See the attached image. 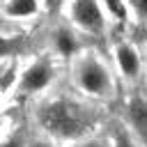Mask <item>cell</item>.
Masks as SVG:
<instances>
[{
    "mask_svg": "<svg viewBox=\"0 0 147 147\" xmlns=\"http://www.w3.org/2000/svg\"><path fill=\"white\" fill-rule=\"evenodd\" d=\"M30 147H51V145H44V142H34V145H30Z\"/></svg>",
    "mask_w": 147,
    "mask_h": 147,
    "instance_id": "16",
    "label": "cell"
},
{
    "mask_svg": "<svg viewBox=\"0 0 147 147\" xmlns=\"http://www.w3.org/2000/svg\"><path fill=\"white\" fill-rule=\"evenodd\" d=\"M0 147H23V142H21L18 138H14V140H9V142H5V145H0Z\"/></svg>",
    "mask_w": 147,
    "mask_h": 147,
    "instance_id": "13",
    "label": "cell"
},
{
    "mask_svg": "<svg viewBox=\"0 0 147 147\" xmlns=\"http://www.w3.org/2000/svg\"><path fill=\"white\" fill-rule=\"evenodd\" d=\"M87 147H106V145H101V142H90Z\"/></svg>",
    "mask_w": 147,
    "mask_h": 147,
    "instance_id": "15",
    "label": "cell"
},
{
    "mask_svg": "<svg viewBox=\"0 0 147 147\" xmlns=\"http://www.w3.org/2000/svg\"><path fill=\"white\" fill-rule=\"evenodd\" d=\"M115 145H117V147H133V145H131V140L126 138V133H122V131H117V133H115Z\"/></svg>",
    "mask_w": 147,
    "mask_h": 147,
    "instance_id": "11",
    "label": "cell"
},
{
    "mask_svg": "<svg viewBox=\"0 0 147 147\" xmlns=\"http://www.w3.org/2000/svg\"><path fill=\"white\" fill-rule=\"evenodd\" d=\"M71 14H74V21L85 30L99 32L103 28V16H101L96 0H76L71 7Z\"/></svg>",
    "mask_w": 147,
    "mask_h": 147,
    "instance_id": "3",
    "label": "cell"
},
{
    "mask_svg": "<svg viewBox=\"0 0 147 147\" xmlns=\"http://www.w3.org/2000/svg\"><path fill=\"white\" fill-rule=\"evenodd\" d=\"M60 2H62V0H46V7H48L51 11H55V9L60 7Z\"/></svg>",
    "mask_w": 147,
    "mask_h": 147,
    "instance_id": "14",
    "label": "cell"
},
{
    "mask_svg": "<svg viewBox=\"0 0 147 147\" xmlns=\"http://www.w3.org/2000/svg\"><path fill=\"white\" fill-rule=\"evenodd\" d=\"M78 80L80 85L87 90V92H94V94H103L108 92L110 87V80H108V74L101 64L87 60L85 64H80V71H78Z\"/></svg>",
    "mask_w": 147,
    "mask_h": 147,
    "instance_id": "2",
    "label": "cell"
},
{
    "mask_svg": "<svg viewBox=\"0 0 147 147\" xmlns=\"http://www.w3.org/2000/svg\"><path fill=\"white\" fill-rule=\"evenodd\" d=\"M131 5L138 11V16H147V0H131Z\"/></svg>",
    "mask_w": 147,
    "mask_h": 147,
    "instance_id": "12",
    "label": "cell"
},
{
    "mask_svg": "<svg viewBox=\"0 0 147 147\" xmlns=\"http://www.w3.org/2000/svg\"><path fill=\"white\" fill-rule=\"evenodd\" d=\"M34 9H37V2L34 0H11L9 7H7V11L14 14V16H28Z\"/></svg>",
    "mask_w": 147,
    "mask_h": 147,
    "instance_id": "7",
    "label": "cell"
},
{
    "mask_svg": "<svg viewBox=\"0 0 147 147\" xmlns=\"http://www.w3.org/2000/svg\"><path fill=\"white\" fill-rule=\"evenodd\" d=\"M55 44H57L60 53H74V48H76V41H74V37H71L69 32H64V30L55 34Z\"/></svg>",
    "mask_w": 147,
    "mask_h": 147,
    "instance_id": "9",
    "label": "cell"
},
{
    "mask_svg": "<svg viewBox=\"0 0 147 147\" xmlns=\"http://www.w3.org/2000/svg\"><path fill=\"white\" fill-rule=\"evenodd\" d=\"M39 122L53 136L78 138L90 129L92 117L85 108H80L71 101H53V103H46L39 110Z\"/></svg>",
    "mask_w": 147,
    "mask_h": 147,
    "instance_id": "1",
    "label": "cell"
},
{
    "mask_svg": "<svg viewBox=\"0 0 147 147\" xmlns=\"http://www.w3.org/2000/svg\"><path fill=\"white\" fill-rule=\"evenodd\" d=\"M129 117L138 131V136L142 138V142L147 145V103L140 99H133L129 103Z\"/></svg>",
    "mask_w": 147,
    "mask_h": 147,
    "instance_id": "5",
    "label": "cell"
},
{
    "mask_svg": "<svg viewBox=\"0 0 147 147\" xmlns=\"http://www.w3.org/2000/svg\"><path fill=\"white\" fill-rule=\"evenodd\" d=\"M48 80H51V67L39 62V64H32V67L25 71V76H23V80H21V87H23L25 92H34V90H41Z\"/></svg>",
    "mask_w": 147,
    "mask_h": 147,
    "instance_id": "4",
    "label": "cell"
},
{
    "mask_svg": "<svg viewBox=\"0 0 147 147\" xmlns=\"http://www.w3.org/2000/svg\"><path fill=\"white\" fill-rule=\"evenodd\" d=\"M106 5H108V9L117 18H124V5H122V0H106Z\"/></svg>",
    "mask_w": 147,
    "mask_h": 147,
    "instance_id": "10",
    "label": "cell"
},
{
    "mask_svg": "<svg viewBox=\"0 0 147 147\" xmlns=\"http://www.w3.org/2000/svg\"><path fill=\"white\" fill-rule=\"evenodd\" d=\"M117 62H119V67H122V71L126 76H136L138 74V55L129 46H119L117 48Z\"/></svg>",
    "mask_w": 147,
    "mask_h": 147,
    "instance_id": "6",
    "label": "cell"
},
{
    "mask_svg": "<svg viewBox=\"0 0 147 147\" xmlns=\"http://www.w3.org/2000/svg\"><path fill=\"white\" fill-rule=\"evenodd\" d=\"M23 46H25V41H23L21 37H16V39H5V37H0V57L21 53Z\"/></svg>",
    "mask_w": 147,
    "mask_h": 147,
    "instance_id": "8",
    "label": "cell"
}]
</instances>
